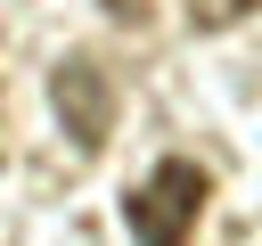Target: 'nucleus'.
<instances>
[{
  "mask_svg": "<svg viewBox=\"0 0 262 246\" xmlns=\"http://www.w3.org/2000/svg\"><path fill=\"white\" fill-rule=\"evenodd\" d=\"M205 197H213V172H205L196 156H164V164L123 197V221H131V238H139V246H188V230H196Z\"/></svg>",
  "mask_w": 262,
  "mask_h": 246,
  "instance_id": "obj_1",
  "label": "nucleus"
},
{
  "mask_svg": "<svg viewBox=\"0 0 262 246\" xmlns=\"http://www.w3.org/2000/svg\"><path fill=\"white\" fill-rule=\"evenodd\" d=\"M49 107H57V123L74 131V148L98 156L106 131H115V74H106L90 49H74V57H57V74H49Z\"/></svg>",
  "mask_w": 262,
  "mask_h": 246,
  "instance_id": "obj_2",
  "label": "nucleus"
},
{
  "mask_svg": "<svg viewBox=\"0 0 262 246\" xmlns=\"http://www.w3.org/2000/svg\"><path fill=\"white\" fill-rule=\"evenodd\" d=\"M262 0H188V25L196 33H229V25H246Z\"/></svg>",
  "mask_w": 262,
  "mask_h": 246,
  "instance_id": "obj_3",
  "label": "nucleus"
},
{
  "mask_svg": "<svg viewBox=\"0 0 262 246\" xmlns=\"http://www.w3.org/2000/svg\"><path fill=\"white\" fill-rule=\"evenodd\" d=\"M106 16L115 25H147V0H106Z\"/></svg>",
  "mask_w": 262,
  "mask_h": 246,
  "instance_id": "obj_4",
  "label": "nucleus"
}]
</instances>
